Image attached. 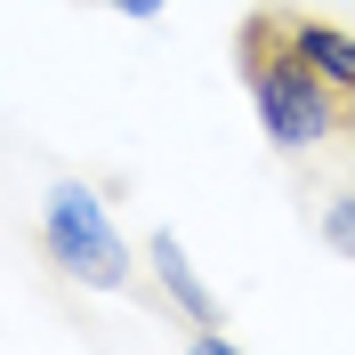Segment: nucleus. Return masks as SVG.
<instances>
[{
  "label": "nucleus",
  "mask_w": 355,
  "mask_h": 355,
  "mask_svg": "<svg viewBox=\"0 0 355 355\" xmlns=\"http://www.w3.org/2000/svg\"><path fill=\"white\" fill-rule=\"evenodd\" d=\"M243 89H250V113H259V130L275 154H323L339 130H355L347 97H339L323 73L291 49L283 33V8H250L243 17Z\"/></svg>",
  "instance_id": "f257e3e1"
},
{
  "label": "nucleus",
  "mask_w": 355,
  "mask_h": 355,
  "mask_svg": "<svg viewBox=\"0 0 355 355\" xmlns=\"http://www.w3.org/2000/svg\"><path fill=\"white\" fill-rule=\"evenodd\" d=\"M41 250H49V266H57L65 283H81V291H130V275H137L130 234L113 226V202L97 194L89 178H57V186H49Z\"/></svg>",
  "instance_id": "f03ea898"
},
{
  "label": "nucleus",
  "mask_w": 355,
  "mask_h": 355,
  "mask_svg": "<svg viewBox=\"0 0 355 355\" xmlns=\"http://www.w3.org/2000/svg\"><path fill=\"white\" fill-rule=\"evenodd\" d=\"M146 266H154L162 299H170V307L186 315V331H218V299H210V283H202V266L186 259V243H178L170 226H154V243H146Z\"/></svg>",
  "instance_id": "7ed1b4c3"
},
{
  "label": "nucleus",
  "mask_w": 355,
  "mask_h": 355,
  "mask_svg": "<svg viewBox=\"0 0 355 355\" xmlns=\"http://www.w3.org/2000/svg\"><path fill=\"white\" fill-rule=\"evenodd\" d=\"M283 33H291V49H299V57H307L339 97H347V113H355V24L307 17V8H283Z\"/></svg>",
  "instance_id": "20e7f679"
},
{
  "label": "nucleus",
  "mask_w": 355,
  "mask_h": 355,
  "mask_svg": "<svg viewBox=\"0 0 355 355\" xmlns=\"http://www.w3.org/2000/svg\"><path fill=\"white\" fill-rule=\"evenodd\" d=\"M323 250H339V259H355V186L347 194L323 202Z\"/></svg>",
  "instance_id": "39448f33"
},
{
  "label": "nucleus",
  "mask_w": 355,
  "mask_h": 355,
  "mask_svg": "<svg viewBox=\"0 0 355 355\" xmlns=\"http://www.w3.org/2000/svg\"><path fill=\"white\" fill-rule=\"evenodd\" d=\"M97 8H113V17H130V24H154L170 0H97Z\"/></svg>",
  "instance_id": "423d86ee"
}]
</instances>
